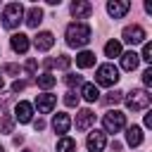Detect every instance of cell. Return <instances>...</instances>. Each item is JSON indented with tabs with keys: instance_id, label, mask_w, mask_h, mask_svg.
I'll return each mask as SVG.
<instances>
[{
	"instance_id": "836d02e7",
	"label": "cell",
	"mask_w": 152,
	"mask_h": 152,
	"mask_svg": "<svg viewBox=\"0 0 152 152\" xmlns=\"http://www.w3.org/2000/svg\"><path fill=\"white\" fill-rule=\"evenodd\" d=\"M33 128H36V131H43V128H45V121H43V119L33 121Z\"/></svg>"
},
{
	"instance_id": "5bb4252c",
	"label": "cell",
	"mask_w": 152,
	"mask_h": 152,
	"mask_svg": "<svg viewBox=\"0 0 152 152\" xmlns=\"http://www.w3.org/2000/svg\"><path fill=\"white\" fill-rule=\"evenodd\" d=\"M90 12H93V5H90V2H86V0L71 2V14H74L76 19H86V17H90Z\"/></svg>"
},
{
	"instance_id": "9c48e42d",
	"label": "cell",
	"mask_w": 152,
	"mask_h": 152,
	"mask_svg": "<svg viewBox=\"0 0 152 152\" xmlns=\"http://www.w3.org/2000/svg\"><path fill=\"white\" fill-rule=\"evenodd\" d=\"M14 119H17L19 124H28V121L33 119V104H31V102H17V107H14Z\"/></svg>"
},
{
	"instance_id": "f35d334b",
	"label": "cell",
	"mask_w": 152,
	"mask_h": 152,
	"mask_svg": "<svg viewBox=\"0 0 152 152\" xmlns=\"http://www.w3.org/2000/svg\"><path fill=\"white\" fill-rule=\"evenodd\" d=\"M2 86H5V81H2V76H0V90H2Z\"/></svg>"
},
{
	"instance_id": "4316f807",
	"label": "cell",
	"mask_w": 152,
	"mask_h": 152,
	"mask_svg": "<svg viewBox=\"0 0 152 152\" xmlns=\"http://www.w3.org/2000/svg\"><path fill=\"white\" fill-rule=\"evenodd\" d=\"M138 57H140L142 62H152V43H145V45H142V52H140Z\"/></svg>"
},
{
	"instance_id": "277c9868",
	"label": "cell",
	"mask_w": 152,
	"mask_h": 152,
	"mask_svg": "<svg viewBox=\"0 0 152 152\" xmlns=\"http://www.w3.org/2000/svg\"><path fill=\"white\" fill-rule=\"evenodd\" d=\"M119 78H121V76H119V69H116L114 64H102V66H97V71H95V83H97V86H104V88L114 86Z\"/></svg>"
},
{
	"instance_id": "ac0fdd59",
	"label": "cell",
	"mask_w": 152,
	"mask_h": 152,
	"mask_svg": "<svg viewBox=\"0 0 152 152\" xmlns=\"http://www.w3.org/2000/svg\"><path fill=\"white\" fill-rule=\"evenodd\" d=\"M81 95H83V100H88V102L100 100V90H97L95 83H83V86H81Z\"/></svg>"
},
{
	"instance_id": "d4e9b609",
	"label": "cell",
	"mask_w": 152,
	"mask_h": 152,
	"mask_svg": "<svg viewBox=\"0 0 152 152\" xmlns=\"http://www.w3.org/2000/svg\"><path fill=\"white\" fill-rule=\"evenodd\" d=\"M0 128H2V133H12V128H14V119H12L10 114H2V121H0Z\"/></svg>"
},
{
	"instance_id": "d6986e66",
	"label": "cell",
	"mask_w": 152,
	"mask_h": 152,
	"mask_svg": "<svg viewBox=\"0 0 152 152\" xmlns=\"http://www.w3.org/2000/svg\"><path fill=\"white\" fill-rule=\"evenodd\" d=\"M40 21H43V10H40V7H31V10L26 12V24H28L31 28H38Z\"/></svg>"
},
{
	"instance_id": "ffe728a7",
	"label": "cell",
	"mask_w": 152,
	"mask_h": 152,
	"mask_svg": "<svg viewBox=\"0 0 152 152\" xmlns=\"http://www.w3.org/2000/svg\"><path fill=\"white\" fill-rule=\"evenodd\" d=\"M76 64H78L81 69H88V66H93V64H95V52H90V50H83V52H78V55H76Z\"/></svg>"
},
{
	"instance_id": "f1b7e54d",
	"label": "cell",
	"mask_w": 152,
	"mask_h": 152,
	"mask_svg": "<svg viewBox=\"0 0 152 152\" xmlns=\"http://www.w3.org/2000/svg\"><path fill=\"white\" fill-rule=\"evenodd\" d=\"M69 64H71L69 55H59V59H55V66H59V69H69Z\"/></svg>"
},
{
	"instance_id": "5b68a950",
	"label": "cell",
	"mask_w": 152,
	"mask_h": 152,
	"mask_svg": "<svg viewBox=\"0 0 152 152\" xmlns=\"http://www.w3.org/2000/svg\"><path fill=\"white\" fill-rule=\"evenodd\" d=\"M102 126H104V131L107 133H119L121 128H126V114H121V112H107L104 116H102Z\"/></svg>"
},
{
	"instance_id": "7402d4cb",
	"label": "cell",
	"mask_w": 152,
	"mask_h": 152,
	"mask_svg": "<svg viewBox=\"0 0 152 152\" xmlns=\"http://www.w3.org/2000/svg\"><path fill=\"white\" fill-rule=\"evenodd\" d=\"M57 152H76V140L69 135H62L57 140Z\"/></svg>"
},
{
	"instance_id": "d6a6232c",
	"label": "cell",
	"mask_w": 152,
	"mask_h": 152,
	"mask_svg": "<svg viewBox=\"0 0 152 152\" xmlns=\"http://www.w3.org/2000/svg\"><path fill=\"white\" fill-rule=\"evenodd\" d=\"M24 88H26V81H14L12 83V93H21Z\"/></svg>"
},
{
	"instance_id": "44dd1931",
	"label": "cell",
	"mask_w": 152,
	"mask_h": 152,
	"mask_svg": "<svg viewBox=\"0 0 152 152\" xmlns=\"http://www.w3.org/2000/svg\"><path fill=\"white\" fill-rule=\"evenodd\" d=\"M36 83H38V88H43V90H50L55 83H57V78L50 74V71H45V74H40V76H36Z\"/></svg>"
},
{
	"instance_id": "7a4b0ae2",
	"label": "cell",
	"mask_w": 152,
	"mask_h": 152,
	"mask_svg": "<svg viewBox=\"0 0 152 152\" xmlns=\"http://www.w3.org/2000/svg\"><path fill=\"white\" fill-rule=\"evenodd\" d=\"M124 100H126V107H128L131 112H142V109H147L150 102H152L150 93H147V90H140V88H135V90H131L128 95H124Z\"/></svg>"
},
{
	"instance_id": "d590c367",
	"label": "cell",
	"mask_w": 152,
	"mask_h": 152,
	"mask_svg": "<svg viewBox=\"0 0 152 152\" xmlns=\"http://www.w3.org/2000/svg\"><path fill=\"white\" fill-rule=\"evenodd\" d=\"M112 150H114V152H119V150H121V142H119V140H114V142H112Z\"/></svg>"
},
{
	"instance_id": "f546056e",
	"label": "cell",
	"mask_w": 152,
	"mask_h": 152,
	"mask_svg": "<svg viewBox=\"0 0 152 152\" xmlns=\"http://www.w3.org/2000/svg\"><path fill=\"white\" fill-rule=\"evenodd\" d=\"M2 71H5V74H10V76H17V74H19V66H17V64H5V66H2Z\"/></svg>"
},
{
	"instance_id": "60d3db41",
	"label": "cell",
	"mask_w": 152,
	"mask_h": 152,
	"mask_svg": "<svg viewBox=\"0 0 152 152\" xmlns=\"http://www.w3.org/2000/svg\"><path fill=\"white\" fill-rule=\"evenodd\" d=\"M24 152H31V150H24Z\"/></svg>"
},
{
	"instance_id": "9a60e30c",
	"label": "cell",
	"mask_w": 152,
	"mask_h": 152,
	"mask_svg": "<svg viewBox=\"0 0 152 152\" xmlns=\"http://www.w3.org/2000/svg\"><path fill=\"white\" fill-rule=\"evenodd\" d=\"M10 43H12V50L19 52V55L28 52V45H31V43H28V36H24V33H14Z\"/></svg>"
},
{
	"instance_id": "8992f818",
	"label": "cell",
	"mask_w": 152,
	"mask_h": 152,
	"mask_svg": "<svg viewBox=\"0 0 152 152\" xmlns=\"http://www.w3.org/2000/svg\"><path fill=\"white\" fill-rule=\"evenodd\" d=\"M121 38H124V43H128V45H138V43H142V40H145V28H142V26H138V24L126 26V28H124V33H121Z\"/></svg>"
},
{
	"instance_id": "8d00e7d4",
	"label": "cell",
	"mask_w": 152,
	"mask_h": 152,
	"mask_svg": "<svg viewBox=\"0 0 152 152\" xmlns=\"http://www.w3.org/2000/svg\"><path fill=\"white\" fill-rule=\"evenodd\" d=\"M43 64H45V66L50 69V66H55V59H43Z\"/></svg>"
},
{
	"instance_id": "cb8c5ba5",
	"label": "cell",
	"mask_w": 152,
	"mask_h": 152,
	"mask_svg": "<svg viewBox=\"0 0 152 152\" xmlns=\"http://www.w3.org/2000/svg\"><path fill=\"white\" fill-rule=\"evenodd\" d=\"M121 100H124V93H121V90H112V93H107V95L102 97V102H104L107 107H109V104H119Z\"/></svg>"
},
{
	"instance_id": "4fadbf2b",
	"label": "cell",
	"mask_w": 152,
	"mask_h": 152,
	"mask_svg": "<svg viewBox=\"0 0 152 152\" xmlns=\"http://www.w3.org/2000/svg\"><path fill=\"white\" fill-rule=\"evenodd\" d=\"M52 128H55V133H66V131L71 128V119H69V114L57 112V114L52 116Z\"/></svg>"
},
{
	"instance_id": "ba28073f",
	"label": "cell",
	"mask_w": 152,
	"mask_h": 152,
	"mask_svg": "<svg viewBox=\"0 0 152 152\" xmlns=\"http://www.w3.org/2000/svg\"><path fill=\"white\" fill-rule=\"evenodd\" d=\"M55 104H57V97H55L52 93H43V95L36 97V107H38L40 114H50V112L55 109Z\"/></svg>"
},
{
	"instance_id": "e575fe53",
	"label": "cell",
	"mask_w": 152,
	"mask_h": 152,
	"mask_svg": "<svg viewBox=\"0 0 152 152\" xmlns=\"http://www.w3.org/2000/svg\"><path fill=\"white\" fill-rule=\"evenodd\" d=\"M145 126H147V128H152V114H150V112L145 114Z\"/></svg>"
},
{
	"instance_id": "4dcf8cb0",
	"label": "cell",
	"mask_w": 152,
	"mask_h": 152,
	"mask_svg": "<svg viewBox=\"0 0 152 152\" xmlns=\"http://www.w3.org/2000/svg\"><path fill=\"white\" fill-rule=\"evenodd\" d=\"M24 69H26V74L31 76V74L36 71V59H26V64H24Z\"/></svg>"
},
{
	"instance_id": "6da1fadb",
	"label": "cell",
	"mask_w": 152,
	"mask_h": 152,
	"mask_svg": "<svg viewBox=\"0 0 152 152\" xmlns=\"http://www.w3.org/2000/svg\"><path fill=\"white\" fill-rule=\"evenodd\" d=\"M90 38H93V31H90L88 24L74 21V24L66 26V45L69 48H83V45L90 43Z\"/></svg>"
},
{
	"instance_id": "8fae6325",
	"label": "cell",
	"mask_w": 152,
	"mask_h": 152,
	"mask_svg": "<svg viewBox=\"0 0 152 152\" xmlns=\"http://www.w3.org/2000/svg\"><path fill=\"white\" fill-rule=\"evenodd\" d=\"M93 124H95V114L90 109H81L76 114V131H88Z\"/></svg>"
},
{
	"instance_id": "2e32d148",
	"label": "cell",
	"mask_w": 152,
	"mask_h": 152,
	"mask_svg": "<svg viewBox=\"0 0 152 152\" xmlns=\"http://www.w3.org/2000/svg\"><path fill=\"white\" fill-rule=\"evenodd\" d=\"M138 64H140V57H138V52H124L121 55V69H126V71H135L138 69Z\"/></svg>"
},
{
	"instance_id": "83f0119b",
	"label": "cell",
	"mask_w": 152,
	"mask_h": 152,
	"mask_svg": "<svg viewBox=\"0 0 152 152\" xmlns=\"http://www.w3.org/2000/svg\"><path fill=\"white\" fill-rule=\"evenodd\" d=\"M64 104H66V107H78V95H76L74 90H69V93L64 95Z\"/></svg>"
},
{
	"instance_id": "3957f363",
	"label": "cell",
	"mask_w": 152,
	"mask_h": 152,
	"mask_svg": "<svg viewBox=\"0 0 152 152\" xmlns=\"http://www.w3.org/2000/svg\"><path fill=\"white\" fill-rule=\"evenodd\" d=\"M21 19H24V7H21L19 2L5 5V10H2V26H5V28H10V31L17 28Z\"/></svg>"
},
{
	"instance_id": "1f68e13d",
	"label": "cell",
	"mask_w": 152,
	"mask_h": 152,
	"mask_svg": "<svg viewBox=\"0 0 152 152\" xmlns=\"http://www.w3.org/2000/svg\"><path fill=\"white\" fill-rule=\"evenodd\" d=\"M142 83L145 86H152V69H145L142 71Z\"/></svg>"
},
{
	"instance_id": "52a82bcc",
	"label": "cell",
	"mask_w": 152,
	"mask_h": 152,
	"mask_svg": "<svg viewBox=\"0 0 152 152\" xmlns=\"http://www.w3.org/2000/svg\"><path fill=\"white\" fill-rule=\"evenodd\" d=\"M128 10H131V2H128V0H109V2H107V12H109V17H114V19H121Z\"/></svg>"
},
{
	"instance_id": "484cf974",
	"label": "cell",
	"mask_w": 152,
	"mask_h": 152,
	"mask_svg": "<svg viewBox=\"0 0 152 152\" xmlns=\"http://www.w3.org/2000/svg\"><path fill=\"white\" fill-rule=\"evenodd\" d=\"M64 83H66L69 88H74V86H81V83H83V78H81L78 74H66V76H64Z\"/></svg>"
},
{
	"instance_id": "e0dca14e",
	"label": "cell",
	"mask_w": 152,
	"mask_h": 152,
	"mask_svg": "<svg viewBox=\"0 0 152 152\" xmlns=\"http://www.w3.org/2000/svg\"><path fill=\"white\" fill-rule=\"evenodd\" d=\"M142 138H145V135H142V128H140V126H128V128H126V142H128L131 147H138V145L142 142Z\"/></svg>"
},
{
	"instance_id": "603a6c76",
	"label": "cell",
	"mask_w": 152,
	"mask_h": 152,
	"mask_svg": "<svg viewBox=\"0 0 152 152\" xmlns=\"http://www.w3.org/2000/svg\"><path fill=\"white\" fill-rule=\"evenodd\" d=\"M104 55L107 57H121V43L119 40H109L104 45Z\"/></svg>"
},
{
	"instance_id": "ab89813d",
	"label": "cell",
	"mask_w": 152,
	"mask_h": 152,
	"mask_svg": "<svg viewBox=\"0 0 152 152\" xmlns=\"http://www.w3.org/2000/svg\"><path fill=\"white\" fill-rule=\"evenodd\" d=\"M0 152H5V150H2V145H0Z\"/></svg>"
},
{
	"instance_id": "7c38bea8",
	"label": "cell",
	"mask_w": 152,
	"mask_h": 152,
	"mask_svg": "<svg viewBox=\"0 0 152 152\" xmlns=\"http://www.w3.org/2000/svg\"><path fill=\"white\" fill-rule=\"evenodd\" d=\"M33 45H36V50H40V52H45V50H50V48L55 45V36H52L50 31H40V33L36 36V40H33Z\"/></svg>"
},
{
	"instance_id": "74e56055",
	"label": "cell",
	"mask_w": 152,
	"mask_h": 152,
	"mask_svg": "<svg viewBox=\"0 0 152 152\" xmlns=\"http://www.w3.org/2000/svg\"><path fill=\"white\" fill-rule=\"evenodd\" d=\"M5 102H7V95H2V97H0V109L5 107Z\"/></svg>"
},
{
	"instance_id": "30bf717a",
	"label": "cell",
	"mask_w": 152,
	"mask_h": 152,
	"mask_svg": "<svg viewBox=\"0 0 152 152\" xmlns=\"http://www.w3.org/2000/svg\"><path fill=\"white\" fill-rule=\"evenodd\" d=\"M86 145H88V150H90V152H102V150H104V145H107V138H104V133H102V131H93V133L88 135Z\"/></svg>"
}]
</instances>
